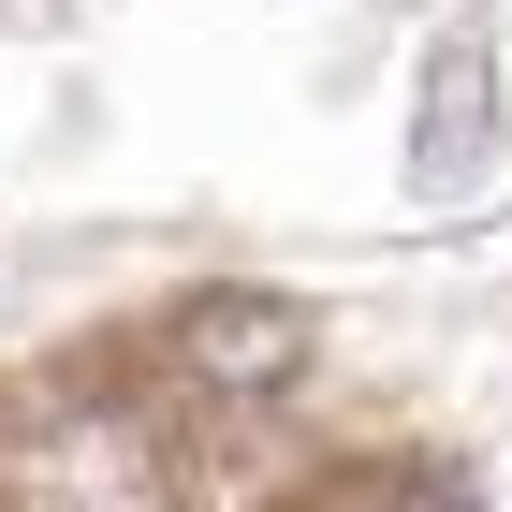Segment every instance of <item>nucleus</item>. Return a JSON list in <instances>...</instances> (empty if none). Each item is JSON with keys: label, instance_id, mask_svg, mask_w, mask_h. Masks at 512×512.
Segmentation results:
<instances>
[{"label": "nucleus", "instance_id": "obj_2", "mask_svg": "<svg viewBox=\"0 0 512 512\" xmlns=\"http://www.w3.org/2000/svg\"><path fill=\"white\" fill-rule=\"evenodd\" d=\"M439 103H454V118H425V176H469V147H483V44L439 59Z\"/></svg>", "mask_w": 512, "mask_h": 512}, {"label": "nucleus", "instance_id": "obj_1", "mask_svg": "<svg viewBox=\"0 0 512 512\" xmlns=\"http://www.w3.org/2000/svg\"><path fill=\"white\" fill-rule=\"evenodd\" d=\"M176 352H191L205 381H235V395H264V381H293V366H308V308H278V293H205Z\"/></svg>", "mask_w": 512, "mask_h": 512}]
</instances>
